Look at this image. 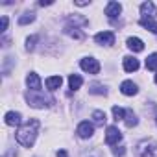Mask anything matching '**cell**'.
Masks as SVG:
<instances>
[{
    "label": "cell",
    "instance_id": "cell-25",
    "mask_svg": "<svg viewBox=\"0 0 157 157\" xmlns=\"http://www.w3.org/2000/svg\"><path fill=\"white\" fill-rule=\"evenodd\" d=\"M35 43H37V35H32L26 39V50H33L35 48Z\"/></svg>",
    "mask_w": 157,
    "mask_h": 157
},
{
    "label": "cell",
    "instance_id": "cell-24",
    "mask_svg": "<svg viewBox=\"0 0 157 157\" xmlns=\"http://www.w3.org/2000/svg\"><path fill=\"white\" fill-rule=\"evenodd\" d=\"M113 117H115V120H124V118H126V111H124L122 107L115 105V107H113Z\"/></svg>",
    "mask_w": 157,
    "mask_h": 157
},
{
    "label": "cell",
    "instance_id": "cell-13",
    "mask_svg": "<svg viewBox=\"0 0 157 157\" xmlns=\"http://www.w3.org/2000/svg\"><path fill=\"white\" fill-rule=\"evenodd\" d=\"M4 120H6V124H8V126H21L22 117H21V113H17V111H8Z\"/></svg>",
    "mask_w": 157,
    "mask_h": 157
},
{
    "label": "cell",
    "instance_id": "cell-9",
    "mask_svg": "<svg viewBox=\"0 0 157 157\" xmlns=\"http://www.w3.org/2000/svg\"><path fill=\"white\" fill-rule=\"evenodd\" d=\"M26 85L30 87V91H41V78L35 72H30L26 76Z\"/></svg>",
    "mask_w": 157,
    "mask_h": 157
},
{
    "label": "cell",
    "instance_id": "cell-16",
    "mask_svg": "<svg viewBox=\"0 0 157 157\" xmlns=\"http://www.w3.org/2000/svg\"><path fill=\"white\" fill-rule=\"evenodd\" d=\"M68 85H70L72 91H78V89L83 85V78L78 76V74H70V76H68Z\"/></svg>",
    "mask_w": 157,
    "mask_h": 157
},
{
    "label": "cell",
    "instance_id": "cell-4",
    "mask_svg": "<svg viewBox=\"0 0 157 157\" xmlns=\"http://www.w3.org/2000/svg\"><path fill=\"white\" fill-rule=\"evenodd\" d=\"M120 140H122L120 129H118L117 126H109V128L105 129V142H107L109 146H117Z\"/></svg>",
    "mask_w": 157,
    "mask_h": 157
},
{
    "label": "cell",
    "instance_id": "cell-11",
    "mask_svg": "<svg viewBox=\"0 0 157 157\" xmlns=\"http://www.w3.org/2000/svg\"><path fill=\"white\" fill-rule=\"evenodd\" d=\"M122 65H124V70H126V72H135V70H139V59H135L133 56H126L124 61H122Z\"/></svg>",
    "mask_w": 157,
    "mask_h": 157
},
{
    "label": "cell",
    "instance_id": "cell-5",
    "mask_svg": "<svg viewBox=\"0 0 157 157\" xmlns=\"http://www.w3.org/2000/svg\"><path fill=\"white\" fill-rule=\"evenodd\" d=\"M76 133H78V137H82V139H91L93 133H94V126H93L89 120H83V122L78 124Z\"/></svg>",
    "mask_w": 157,
    "mask_h": 157
},
{
    "label": "cell",
    "instance_id": "cell-31",
    "mask_svg": "<svg viewBox=\"0 0 157 157\" xmlns=\"http://www.w3.org/2000/svg\"><path fill=\"white\" fill-rule=\"evenodd\" d=\"M89 157H98V155H96V153H93V155H89Z\"/></svg>",
    "mask_w": 157,
    "mask_h": 157
},
{
    "label": "cell",
    "instance_id": "cell-28",
    "mask_svg": "<svg viewBox=\"0 0 157 157\" xmlns=\"http://www.w3.org/2000/svg\"><path fill=\"white\" fill-rule=\"evenodd\" d=\"M74 4H76V6H89V2H87V0H76Z\"/></svg>",
    "mask_w": 157,
    "mask_h": 157
},
{
    "label": "cell",
    "instance_id": "cell-7",
    "mask_svg": "<svg viewBox=\"0 0 157 157\" xmlns=\"http://www.w3.org/2000/svg\"><path fill=\"white\" fill-rule=\"evenodd\" d=\"M94 41L102 46H111L115 43V33L113 32H100L94 35Z\"/></svg>",
    "mask_w": 157,
    "mask_h": 157
},
{
    "label": "cell",
    "instance_id": "cell-6",
    "mask_svg": "<svg viewBox=\"0 0 157 157\" xmlns=\"http://www.w3.org/2000/svg\"><path fill=\"white\" fill-rule=\"evenodd\" d=\"M80 67H82L85 72H89V74H98V72H100V63H98V59H94V57H83L82 63H80Z\"/></svg>",
    "mask_w": 157,
    "mask_h": 157
},
{
    "label": "cell",
    "instance_id": "cell-32",
    "mask_svg": "<svg viewBox=\"0 0 157 157\" xmlns=\"http://www.w3.org/2000/svg\"><path fill=\"white\" fill-rule=\"evenodd\" d=\"M155 83H157V74H155Z\"/></svg>",
    "mask_w": 157,
    "mask_h": 157
},
{
    "label": "cell",
    "instance_id": "cell-3",
    "mask_svg": "<svg viewBox=\"0 0 157 157\" xmlns=\"http://www.w3.org/2000/svg\"><path fill=\"white\" fill-rule=\"evenodd\" d=\"M139 157H157V142L142 140L139 144Z\"/></svg>",
    "mask_w": 157,
    "mask_h": 157
},
{
    "label": "cell",
    "instance_id": "cell-20",
    "mask_svg": "<svg viewBox=\"0 0 157 157\" xmlns=\"http://www.w3.org/2000/svg\"><path fill=\"white\" fill-rule=\"evenodd\" d=\"M33 21H35V13H33V11H28V13H24L22 17H19V24H21V26L30 24V22H33Z\"/></svg>",
    "mask_w": 157,
    "mask_h": 157
},
{
    "label": "cell",
    "instance_id": "cell-29",
    "mask_svg": "<svg viewBox=\"0 0 157 157\" xmlns=\"http://www.w3.org/2000/svg\"><path fill=\"white\" fill-rule=\"evenodd\" d=\"M52 4V0H41L39 2V6H50Z\"/></svg>",
    "mask_w": 157,
    "mask_h": 157
},
{
    "label": "cell",
    "instance_id": "cell-19",
    "mask_svg": "<svg viewBox=\"0 0 157 157\" xmlns=\"http://www.w3.org/2000/svg\"><path fill=\"white\" fill-rule=\"evenodd\" d=\"M124 122H126L128 128H133V126H137L139 120H137V115H135L131 109H128V111H126V118H124Z\"/></svg>",
    "mask_w": 157,
    "mask_h": 157
},
{
    "label": "cell",
    "instance_id": "cell-1",
    "mask_svg": "<svg viewBox=\"0 0 157 157\" xmlns=\"http://www.w3.org/2000/svg\"><path fill=\"white\" fill-rule=\"evenodd\" d=\"M39 120L37 118H30L26 124H22L21 128H19V131H17V142L21 144V146H24V148H32L33 146V142H35V139H37V131H39Z\"/></svg>",
    "mask_w": 157,
    "mask_h": 157
},
{
    "label": "cell",
    "instance_id": "cell-12",
    "mask_svg": "<svg viewBox=\"0 0 157 157\" xmlns=\"http://www.w3.org/2000/svg\"><path fill=\"white\" fill-rule=\"evenodd\" d=\"M137 85L131 82V80H126V82H122V85H120V93L122 94H126V96H133V94H137Z\"/></svg>",
    "mask_w": 157,
    "mask_h": 157
},
{
    "label": "cell",
    "instance_id": "cell-33",
    "mask_svg": "<svg viewBox=\"0 0 157 157\" xmlns=\"http://www.w3.org/2000/svg\"><path fill=\"white\" fill-rule=\"evenodd\" d=\"M155 120H157V118H155Z\"/></svg>",
    "mask_w": 157,
    "mask_h": 157
},
{
    "label": "cell",
    "instance_id": "cell-2",
    "mask_svg": "<svg viewBox=\"0 0 157 157\" xmlns=\"http://www.w3.org/2000/svg\"><path fill=\"white\" fill-rule=\"evenodd\" d=\"M26 102H28V105H32L35 109L50 107L52 104H56V100L50 98V96H46L43 91H28L26 93Z\"/></svg>",
    "mask_w": 157,
    "mask_h": 157
},
{
    "label": "cell",
    "instance_id": "cell-17",
    "mask_svg": "<svg viewBox=\"0 0 157 157\" xmlns=\"http://www.w3.org/2000/svg\"><path fill=\"white\" fill-rule=\"evenodd\" d=\"M139 22H140V26H142V28H146L148 32L157 33V21H153V19H140Z\"/></svg>",
    "mask_w": 157,
    "mask_h": 157
},
{
    "label": "cell",
    "instance_id": "cell-26",
    "mask_svg": "<svg viewBox=\"0 0 157 157\" xmlns=\"http://www.w3.org/2000/svg\"><path fill=\"white\" fill-rule=\"evenodd\" d=\"M113 153H115V157H122L126 153V148L124 146H117V148H113Z\"/></svg>",
    "mask_w": 157,
    "mask_h": 157
},
{
    "label": "cell",
    "instance_id": "cell-22",
    "mask_svg": "<svg viewBox=\"0 0 157 157\" xmlns=\"http://www.w3.org/2000/svg\"><path fill=\"white\" fill-rule=\"evenodd\" d=\"M146 68L148 70H157V54H151L146 57Z\"/></svg>",
    "mask_w": 157,
    "mask_h": 157
},
{
    "label": "cell",
    "instance_id": "cell-21",
    "mask_svg": "<svg viewBox=\"0 0 157 157\" xmlns=\"http://www.w3.org/2000/svg\"><path fill=\"white\" fill-rule=\"evenodd\" d=\"M93 118H94V124H98V126H104L105 124V113L104 111H100V109H96L94 113H93Z\"/></svg>",
    "mask_w": 157,
    "mask_h": 157
},
{
    "label": "cell",
    "instance_id": "cell-23",
    "mask_svg": "<svg viewBox=\"0 0 157 157\" xmlns=\"http://www.w3.org/2000/svg\"><path fill=\"white\" fill-rule=\"evenodd\" d=\"M89 93H91V94H107L105 87H104V85H100V83H93V85H91V89H89Z\"/></svg>",
    "mask_w": 157,
    "mask_h": 157
},
{
    "label": "cell",
    "instance_id": "cell-10",
    "mask_svg": "<svg viewBox=\"0 0 157 157\" xmlns=\"http://www.w3.org/2000/svg\"><path fill=\"white\" fill-rule=\"evenodd\" d=\"M120 11H122V6H120L118 2H107V6H105V15H107L109 19H117V17L120 15Z\"/></svg>",
    "mask_w": 157,
    "mask_h": 157
},
{
    "label": "cell",
    "instance_id": "cell-18",
    "mask_svg": "<svg viewBox=\"0 0 157 157\" xmlns=\"http://www.w3.org/2000/svg\"><path fill=\"white\" fill-rule=\"evenodd\" d=\"M65 32H67V33H68L70 37L78 39V41H82V39L85 37V33H83V32H80V30L76 28V26H74V28H72V26H67V28H65Z\"/></svg>",
    "mask_w": 157,
    "mask_h": 157
},
{
    "label": "cell",
    "instance_id": "cell-14",
    "mask_svg": "<svg viewBox=\"0 0 157 157\" xmlns=\"http://www.w3.org/2000/svg\"><path fill=\"white\" fill-rule=\"evenodd\" d=\"M61 83H63V78L61 76H50V78H46V87H48V91H57L61 87Z\"/></svg>",
    "mask_w": 157,
    "mask_h": 157
},
{
    "label": "cell",
    "instance_id": "cell-15",
    "mask_svg": "<svg viewBox=\"0 0 157 157\" xmlns=\"http://www.w3.org/2000/svg\"><path fill=\"white\" fill-rule=\"evenodd\" d=\"M126 43H128V48L133 50V52H142V50H144V43H142L139 37H129Z\"/></svg>",
    "mask_w": 157,
    "mask_h": 157
},
{
    "label": "cell",
    "instance_id": "cell-8",
    "mask_svg": "<svg viewBox=\"0 0 157 157\" xmlns=\"http://www.w3.org/2000/svg\"><path fill=\"white\" fill-rule=\"evenodd\" d=\"M140 13H142V19H153L157 15V8L153 2H142L140 4Z\"/></svg>",
    "mask_w": 157,
    "mask_h": 157
},
{
    "label": "cell",
    "instance_id": "cell-27",
    "mask_svg": "<svg viewBox=\"0 0 157 157\" xmlns=\"http://www.w3.org/2000/svg\"><path fill=\"white\" fill-rule=\"evenodd\" d=\"M8 30V17H2V32Z\"/></svg>",
    "mask_w": 157,
    "mask_h": 157
},
{
    "label": "cell",
    "instance_id": "cell-30",
    "mask_svg": "<svg viewBox=\"0 0 157 157\" xmlns=\"http://www.w3.org/2000/svg\"><path fill=\"white\" fill-rule=\"evenodd\" d=\"M57 157H67V151H65V150H59V151H57Z\"/></svg>",
    "mask_w": 157,
    "mask_h": 157
}]
</instances>
